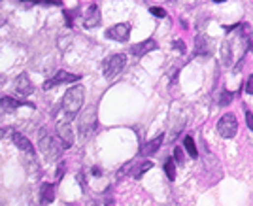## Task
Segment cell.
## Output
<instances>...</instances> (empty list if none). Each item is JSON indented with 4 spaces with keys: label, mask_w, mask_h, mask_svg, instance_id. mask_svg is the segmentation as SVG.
I'll use <instances>...</instances> for the list:
<instances>
[{
    "label": "cell",
    "mask_w": 253,
    "mask_h": 206,
    "mask_svg": "<svg viewBox=\"0 0 253 206\" xmlns=\"http://www.w3.org/2000/svg\"><path fill=\"white\" fill-rule=\"evenodd\" d=\"M83 99H85V89L81 85L70 87L68 91L64 93V97H63V104H61V110H59L57 115V123H70L76 117V114L81 110Z\"/></svg>",
    "instance_id": "obj_1"
},
{
    "label": "cell",
    "mask_w": 253,
    "mask_h": 206,
    "mask_svg": "<svg viewBox=\"0 0 253 206\" xmlns=\"http://www.w3.org/2000/svg\"><path fill=\"white\" fill-rule=\"evenodd\" d=\"M38 148L42 151V155L47 161H57L63 155V146L55 137L47 135L46 131H40V140H38Z\"/></svg>",
    "instance_id": "obj_2"
},
{
    "label": "cell",
    "mask_w": 253,
    "mask_h": 206,
    "mask_svg": "<svg viewBox=\"0 0 253 206\" xmlns=\"http://www.w3.org/2000/svg\"><path fill=\"white\" fill-rule=\"evenodd\" d=\"M126 65V55H123V53H117V55H112L110 59H106L104 61V76L108 78V80H112V78H115L121 70L125 69Z\"/></svg>",
    "instance_id": "obj_3"
},
{
    "label": "cell",
    "mask_w": 253,
    "mask_h": 206,
    "mask_svg": "<svg viewBox=\"0 0 253 206\" xmlns=\"http://www.w3.org/2000/svg\"><path fill=\"white\" fill-rule=\"evenodd\" d=\"M238 131V121L232 114H225L218 123V133L223 138H232Z\"/></svg>",
    "instance_id": "obj_4"
},
{
    "label": "cell",
    "mask_w": 253,
    "mask_h": 206,
    "mask_svg": "<svg viewBox=\"0 0 253 206\" xmlns=\"http://www.w3.org/2000/svg\"><path fill=\"white\" fill-rule=\"evenodd\" d=\"M96 127V114H95V108H87L80 119V135L83 138L89 137Z\"/></svg>",
    "instance_id": "obj_5"
},
{
    "label": "cell",
    "mask_w": 253,
    "mask_h": 206,
    "mask_svg": "<svg viewBox=\"0 0 253 206\" xmlns=\"http://www.w3.org/2000/svg\"><path fill=\"white\" fill-rule=\"evenodd\" d=\"M80 80H81V76H78V74H70V72L61 70L51 80H47L46 83H44V89H51V87H57V85H63V83H72V81H80Z\"/></svg>",
    "instance_id": "obj_6"
},
{
    "label": "cell",
    "mask_w": 253,
    "mask_h": 206,
    "mask_svg": "<svg viewBox=\"0 0 253 206\" xmlns=\"http://www.w3.org/2000/svg\"><path fill=\"white\" fill-rule=\"evenodd\" d=\"M55 131H57V140L61 142L63 149L72 148V144H74V133H72L70 123H57Z\"/></svg>",
    "instance_id": "obj_7"
},
{
    "label": "cell",
    "mask_w": 253,
    "mask_h": 206,
    "mask_svg": "<svg viewBox=\"0 0 253 206\" xmlns=\"http://www.w3.org/2000/svg\"><path fill=\"white\" fill-rule=\"evenodd\" d=\"M128 34H130V27L126 23H117L106 31V36L110 40H115V42H126Z\"/></svg>",
    "instance_id": "obj_8"
},
{
    "label": "cell",
    "mask_w": 253,
    "mask_h": 206,
    "mask_svg": "<svg viewBox=\"0 0 253 206\" xmlns=\"http://www.w3.org/2000/svg\"><path fill=\"white\" fill-rule=\"evenodd\" d=\"M100 25V8L96 4L89 6V10L85 13V19H83V27L85 29H95Z\"/></svg>",
    "instance_id": "obj_9"
},
{
    "label": "cell",
    "mask_w": 253,
    "mask_h": 206,
    "mask_svg": "<svg viewBox=\"0 0 253 206\" xmlns=\"http://www.w3.org/2000/svg\"><path fill=\"white\" fill-rule=\"evenodd\" d=\"M155 49H157V42L153 38H148V40H144L140 44H134V46L130 47V53L136 55V57H142V55H146L150 51H155Z\"/></svg>",
    "instance_id": "obj_10"
},
{
    "label": "cell",
    "mask_w": 253,
    "mask_h": 206,
    "mask_svg": "<svg viewBox=\"0 0 253 206\" xmlns=\"http://www.w3.org/2000/svg\"><path fill=\"white\" fill-rule=\"evenodd\" d=\"M32 81L31 78L27 76V74H19L17 78H15V91L19 93L21 97H29L31 93H32Z\"/></svg>",
    "instance_id": "obj_11"
},
{
    "label": "cell",
    "mask_w": 253,
    "mask_h": 206,
    "mask_svg": "<svg viewBox=\"0 0 253 206\" xmlns=\"http://www.w3.org/2000/svg\"><path fill=\"white\" fill-rule=\"evenodd\" d=\"M12 142L17 146V148L21 149L23 153L27 155H31V157H34V148H32V144H31V140L27 137H23L21 133H13L12 135Z\"/></svg>",
    "instance_id": "obj_12"
},
{
    "label": "cell",
    "mask_w": 253,
    "mask_h": 206,
    "mask_svg": "<svg viewBox=\"0 0 253 206\" xmlns=\"http://www.w3.org/2000/svg\"><path fill=\"white\" fill-rule=\"evenodd\" d=\"M55 201V185L53 183H44L40 187V205L47 206Z\"/></svg>",
    "instance_id": "obj_13"
},
{
    "label": "cell",
    "mask_w": 253,
    "mask_h": 206,
    "mask_svg": "<svg viewBox=\"0 0 253 206\" xmlns=\"http://www.w3.org/2000/svg\"><path fill=\"white\" fill-rule=\"evenodd\" d=\"M19 106H29L27 103H21V101H17V99H13V97H2L0 99V108L4 110V112H15Z\"/></svg>",
    "instance_id": "obj_14"
},
{
    "label": "cell",
    "mask_w": 253,
    "mask_h": 206,
    "mask_svg": "<svg viewBox=\"0 0 253 206\" xmlns=\"http://www.w3.org/2000/svg\"><path fill=\"white\" fill-rule=\"evenodd\" d=\"M195 53L196 55H210V46L204 34H198L195 38Z\"/></svg>",
    "instance_id": "obj_15"
},
{
    "label": "cell",
    "mask_w": 253,
    "mask_h": 206,
    "mask_svg": "<svg viewBox=\"0 0 253 206\" xmlns=\"http://www.w3.org/2000/svg\"><path fill=\"white\" fill-rule=\"evenodd\" d=\"M162 138H164V137H162V135H159V137H157V138H153V140H150V142H148V144H146L144 148L140 149V151H142L144 155H153V153H155L157 149L161 148Z\"/></svg>",
    "instance_id": "obj_16"
},
{
    "label": "cell",
    "mask_w": 253,
    "mask_h": 206,
    "mask_svg": "<svg viewBox=\"0 0 253 206\" xmlns=\"http://www.w3.org/2000/svg\"><path fill=\"white\" fill-rule=\"evenodd\" d=\"M184 148L187 149L189 157H193V159H196V157H198V151H196L195 140H193L191 137H185V138H184Z\"/></svg>",
    "instance_id": "obj_17"
},
{
    "label": "cell",
    "mask_w": 253,
    "mask_h": 206,
    "mask_svg": "<svg viewBox=\"0 0 253 206\" xmlns=\"http://www.w3.org/2000/svg\"><path fill=\"white\" fill-rule=\"evenodd\" d=\"M151 167H153V163H150V161H146V163H142V165H138V167H134V171H132V178H140L144 172L150 171Z\"/></svg>",
    "instance_id": "obj_18"
},
{
    "label": "cell",
    "mask_w": 253,
    "mask_h": 206,
    "mask_svg": "<svg viewBox=\"0 0 253 206\" xmlns=\"http://www.w3.org/2000/svg\"><path fill=\"white\" fill-rule=\"evenodd\" d=\"M164 172H166L168 180H176V165H174L172 159H168L164 163Z\"/></svg>",
    "instance_id": "obj_19"
},
{
    "label": "cell",
    "mask_w": 253,
    "mask_h": 206,
    "mask_svg": "<svg viewBox=\"0 0 253 206\" xmlns=\"http://www.w3.org/2000/svg\"><path fill=\"white\" fill-rule=\"evenodd\" d=\"M221 55H223L225 65H230V63H232V59H230V44L229 42H225V44H223V47H221Z\"/></svg>",
    "instance_id": "obj_20"
},
{
    "label": "cell",
    "mask_w": 253,
    "mask_h": 206,
    "mask_svg": "<svg viewBox=\"0 0 253 206\" xmlns=\"http://www.w3.org/2000/svg\"><path fill=\"white\" fill-rule=\"evenodd\" d=\"M232 93L230 91H223L221 93V97H219V106H229L230 103H232Z\"/></svg>",
    "instance_id": "obj_21"
},
{
    "label": "cell",
    "mask_w": 253,
    "mask_h": 206,
    "mask_svg": "<svg viewBox=\"0 0 253 206\" xmlns=\"http://www.w3.org/2000/svg\"><path fill=\"white\" fill-rule=\"evenodd\" d=\"M184 151H182V149L180 148H176L174 149V161H176V163H180V165H182V163H184Z\"/></svg>",
    "instance_id": "obj_22"
},
{
    "label": "cell",
    "mask_w": 253,
    "mask_h": 206,
    "mask_svg": "<svg viewBox=\"0 0 253 206\" xmlns=\"http://www.w3.org/2000/svg\"><path fill=\"white\" fill-rule=\"evenodd\" d=\"M244 112H246V123H248V127H250V131H253V114L248 110V108H246Z\"/></svg>",
    "instance_id": "obj_23"
},
{
    "label": "cell",
    "mask_w": 253,
    "mask_h": 206,
    "mask_svg": "<svg viewBox=\"0 0 253 206\" xmlns=\"http://www.w3.org/2000/svg\"><path fill=\"white\" fill-rule=\"evenodd\" d=\"M246 93H248V95H253V74L248 78V81H246Z\"/></svg>",
    "instance_id": "obj_24"
},
{
    "label": "cell",
    "mask_w": 253,
    "mask_h": 206,
    "mask_svg": "<svg viewBox=\"0 0 253 206\" xmlns=\"http://www.w3.org/2000/svg\"><path fill=\"white\" fill-rule=\"evenodd\" d=\"M150 12L153 15H157V17H166V12L162 10V8H150Z\"/></svg>",
    "instance_id": "obj_25"
},
{
    "label": "cell",
    "mask_w": 253,
    "mask_h": 206,
    "mask_svg": "<svg viewBox=\"0 0 253 206\" xmlns=\"http://www.w3.org/2000/svg\"><path fill=\"white\" fill-rule=\"evenodd\" d=\"M63 176H64V165H61V167L57 169V180H61Z\"/></svg>",
    "instance_id": "obj_26"
},
{
    "label": "cell",
    "mask_w": 253,
    "mask_h": 206,
    "mask_svg": "<svg viewBox=\"0 0 253 206\" xmlns=\"http://www.w3.org/2000/svg\"><path fill=\"white\" fill-rule=\"evenodd\" d=\"M93 174H95V176H100V169L95 167V169H93Z\"/></svg>",
    "instance_id": "obj_27"
},
{
    "label": "cell",
    "mask_w": 253,
    "mask_h": 206,
    "mask_svg": "<svg viewBox=\"0 0 253 206\" xmlns=\"http://www.w3.org/2000/svg\"><path fill=\"white\" fill-rule=\"evenodd\" d=\"M174 46L178 47V49H184V44H182V42H176V44H174Z\"/></svg>",
    "instance_id": "obj_28"
},
{
    "label": "cell",
    "mask_w": 253,
    "mask_h": 206,
    "mask_svg": "<svg viewBox=\"0 0 253 206\" xmlns=\"http://www.w3.org/2000/svg\"><path fill=\"white\" fill-rule=\"evenodd\" d=\"M2 137H6V131H4V129H0V138Z\"/></svg>",
    "instance_id": "obj_29"
},
{
    "label": "cell",
    "mask_w": 253,
    "mask_h": 206,
    "mask_svg": "<svg viewBox=\"0 0 253 206\" xmlns=\"http://www.w3.org/2000/svg\"><path fill=\"white\" fill-rule=\"evenodd\" d=\"M2 25H4V15L0 13V27H2Z\"/></svg>",
    "instance_id": "obj_30"
},
{
    "label": "cell",
    "mask_w": 253,
    "mask_h": 206,
    "mask_svg": "<svg viewBox=\"0 0 253 206\" xmlns=\"http://www.w3.org/2000/svg\"><path fill=\"white\" fill-rule=\"evenodd\" d=\"M4 81H6V78H4V76H0V85H4Z\"/></svg>",
    "instance_id": "obj_31"
},
{
    "label": "cell",
    "mask_w": 253,
    "mask_h": 206,
    "mask_svg": "<svg viewBox=\"0 0 253 206\" xmlns=\"http://www.w3.org/2000/svg\"><path fill=\"white\" fill-rule=\"evenodd\" d=\"M214 2H227V0H214Z\"/></svg>",
    "instance_id": "obj_32"
}]
</instances>
